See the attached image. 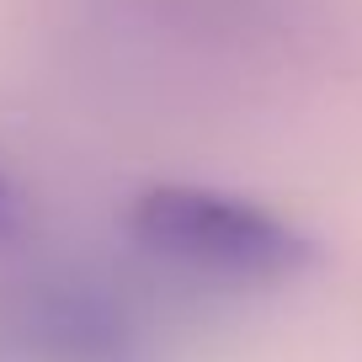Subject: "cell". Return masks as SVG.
I'll return each mask as SVG.
<instances>
[{"mask_svg": "<svg viewBox=\"0 0 362 362\" xmlns=\"http://www.w3.org/2000/svg\"><path fill=\"white\" fill-rule=\"evenodd\" d=\"M139 235L218 277H272L298 261V240L277 218L214 192H155L139 208Z\"/></svg>", "mask_w": 362, "mask_h": 362, "instance_id": "6da1fadb", "label": "cell"}, {"mask_svg": "<svg viewBox=\"0 0 362 362\" xmlns=\"http://www.w3.org/2000/svg\"><path fill=\"white\" fill-rule=\"evenodd\" d=\"M16 224V203H11V187H6V176H0V235Z\"/></svg>", "mask_w": 362, "mask_h": 362, "instance_id": "7a4b0ae2", "label": "cell"}]
</instances>
